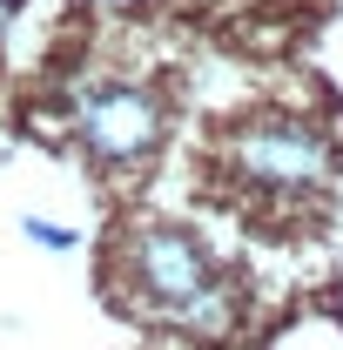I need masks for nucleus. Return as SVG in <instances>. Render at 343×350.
I'll return each instance as SVG.
<instances>
[{
	"instance_id": "obj_6",
	"label": "nucleus",
	"mask_w": 343,
	"mask_h": 350,
	"mask_svg": "<svg viewBox=\"0 0 343 350\" xmlns=\"http://www.w3.org/2000/svg\"><path fill=\"white\" fill-rule=\"evenodd\" d=\"M7 21H14V0H0V34H7Z\"/></svg>"
},
{
	"instance_id": "obj_1",
	"label": "nucleus",
	"mask_w": 343,
	"mask_h": 350,
	"mask_svg": "<svg viewBox=\"0 0 343 350\" xmlns=\"http://www.w3.org/2000/svg\"><path fill=\"white\" fill-rule=\"evenodd\" d=\"M74 129H81V142H87L94 162L122 169V162L155 155L169 115H162V101H155L148 88H101V94H87V108L74 115Z\"/></svg>"
},
{
	"instance_id": "obj_2",
	"label": "nucleus",
	"mask_w": 343,
	"mask_h": 350,
	"mask_svg": "<svg viewBox=\"0 0 343 350\" xmlns=\"http://www.w3.org/2000/svg\"><path fill=\"white\" fill-rule=\"evenodd\" d=\"M229 155L249 182H269V189H316L330 175V142L303 122H249Z\"/></svg>"
},
{
	"instance_id": "obj_3",
	"label": "nucleus",
	"mask_w": 343,
	"mask_h": 350,
	"mask_svg": "<svg viewBox=\"0 0 343 350\" xmlns=\"http://www.w3.org/2000/svg\"><path fill=\"white\" fill-rule=\"evenodd\" d=\"M128 276L155 297V304H182V297H195L202 283H209L215 269L202 256V243L195 236H182V229H135L128 236Z\"/></svg>"
},
{
	"instance_id": "obj_5",
	"label": "nucleus",
	"mask_w": 343,
	"mask_h": 350,
	"mask_svg": "<svg viewBox=\"0 0 343 350\" xmlns=\"http://www.w3.org/2000/svg\"><path fill=\"white\" fill-rule=\"evenodd\" d=\"M27 236L47 243V250H74V236H68V229H54V222H27Z\"/></svg>"
},
{
	"instance_id": "obj_4",
	"label": "nucleus",
	"mask_w": 343,
	"mask_h": 350,
	"mask_svg": "<svg viewBox=\"0 0 343 350\" xmlns=\"http://www.w3.org/2000/svg\"><path fill=\"white\" fill-rule=\"evenodd\" d=\"M169 310H175V323H182V330H202V337H222V330H229V317H236V304L215 290V276L195 290V297H182V304H169Z\"/></svg>"
}]
</instances>
